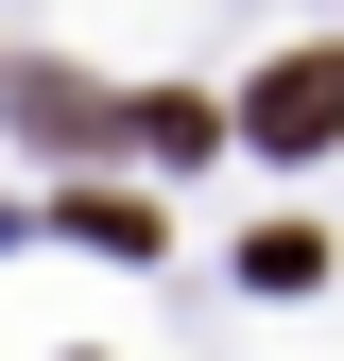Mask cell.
Here are the masks:
<instances>
[{"instance_id": "6da1fadb", "label": "cell", "mask_w": 344, "mask_h": 361, "mask_svg": "<svg viewBox=\"0 0 344 361\" xmlns=\"http://www.w3.org/2000/svg\"><path fill=\"white\" fill-rule=\"evenodd\" d=\"M241 138H258V155H327V138H344V52H276L258 104H241Z\"/></svg>"}, {"instance_id": "7a4b0ae2", "label": "cell", "mask_w": 344, "mask_h": 361, "mask_svg": "<svg viewBox=\"0 0 344 361\" xmlns=\"http://www.w3.org/2000/svg\"><path fill=\"white\" fill-rule=\"evenodd\" d=\"M18 121L52 155H104V138H138V104H104V86H69V69H18Z\"/></svg>"}, {"instance_id": "3957f363", "label": "cell", "mask_w": 344, "mask_h": 361, "mask_svg": "<svg viewBox=\"0 0 344 361\" xmlns=\"http://www.w3.org/2000/svg\"><path fill=\"white\" fill-rule=\"evenodd\" d=\"M138 155H155V172H190V155H224V104H190V86H155V104H138Z\"/></svg>"}, {"instance_id": "277c9868", "label": "cell", "mask_w": 344, "mask_h": 361, "mask_svg": "<svg viewBox=\"0 0 344 361\" xmlns=\"http://www.w3.org/2000/svg\"><path fill=\"white\" fill-rule=\"evenodd\" d=\"M69 224H86L104 258H138V241H155V207H138V190H69Z\"/></svg>"}]
</instances>
